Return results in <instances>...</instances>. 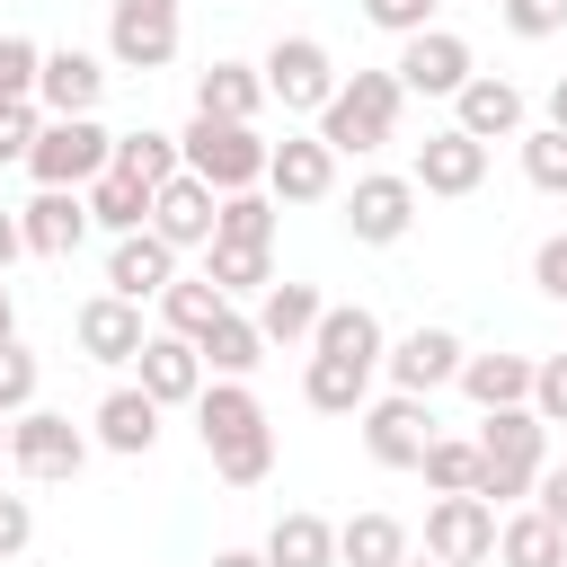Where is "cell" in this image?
Segmentation results:
<instances>
[{
	"label": "cell",
	"instance_id": "cell-1",
	"mask_svg": "<svg viewBox=\"0 0 567 567\" xmlns=\"http://www.w3.org/2000/svg\"><path fill=\"white\" fill-rule=\"evenodd\" d=\"M195 434H204L221 487H257V478L275 470V425H266V408H257L248 381H204V399H195Z\"/></svg>",
	"mask_w": 567,
	"mask_h": 567
},
{
	"label": "cell",
	"instance_id": "cell-2",
	"mask_svg": "<svg viewBox=\"0 0 567 567\" xmlns=\"http://www.w3.org/2000/svg\"><path fill=\"white\" fill-rule=\"evenodd\" d=\"M540 470H549V425L532 408H487V425H478V496L487 505H523Z\"/></svg>",
	"mask_w": 567,
	"mask_h": 567
},
{
	"label": "cell",
	"instance_id": "cell-3",
	"mask_svg": "<svg viewBox=\"0 0 567 567\" xmlns=\"http://www.w3.org/2000/svg\"><path fill=\"white\" fill-rule=\"evenodd\" d=\"M399 106H408V89L390 80V71H354V80H337V97L319 106V142L346 159H363V151H381L390 133H399Z\"/></svg>",
	"mask_w": 567,
	"mask_h": 567
},
{
	"label": "cell",
	"instance_id": "cell-4",
	"mask_svg": "<svg viewBox=\"0 0 567 567\" xmlns=\"http://www.w3.org/2000/svg\"><path fill=\"white\" fill-rule=\"evenodd\" d=\"M266 151H275V142H257V124H213V115H195V124L177 133V168L204 177L213 195L266 186Z\"/></svg>",
	"mask_w": 567,
	"mask_h": 567
},
{
	"label": "cell",
	"instance_id": "cell-5",
	"mask_svg": "<svg viewBox=\"0 0 567 567\" xmlns=\"http://www.w3.org/2000/svg\"><path fill=\"white\" fill-rule=\"evenodd\" d=\"M106 159H115V133L97 124V115H44V133H35V151H27V168H35V186H89V177H106Z\"/></svg>",
	"mask_w": 567,
	"mask_h": 567
},
{
	"label": "cell",
	"instance_id": "cell-6",
	"mask_svg": "<svg viewBox=\"0 0 567 567\" xmlns=\"http://www.w3.org/2000/svg\"><path fill=\"white\" fill-rule=\"evenodd\" d=\"M257 80H266V97H275L284 115H319V106L337 97V53H328L319 35H275L266 62H257Z\"/></svg>",
	"mask_w": 567,
	"mask_h": 567
},
{
	"label": "cell",
	"instance_id": "cell-7",
	"mask_svg": "<svg viewBox=\"0 0 567 567\" xmlns=\"http://www.w3.org/2000/svg\"><path fill=\"white\" fill-rule=\"evenodd\" d=\"M80 461H89V434H80L62 408H27V416H9V470H18V478L53 487V478H80Z\"/></svg>",
	"mask_w": 567,
	"mask_h": 567
},
{
	"label": "cell",
	"instance_id": "cell-8",
	"mask_svg": "<svg viewBox=\"0 0 567 567\" xmlns=\"http://www.w3.org/2000/svg\"><path fill=\"white\" fill-rule=\"evenodd\" d=\"M177 35H186L177 0H106V53L124 71H168L177 62Z\"/></svg>",
	"mask_w": 567,
	"mask_h": 567
},
{
	"label": "cell",
	"instance_id": "cell-9",
	"mask_svg": "<svg viewBox=\"0 0 567 567\" xmlns=\"http://www.w3.org/2000/svg\"><path fill=\"white\" fill-rule=\"evenodd\" d=\"M478 71V53H470V35H452V27H425V35H408L399 44V62H390V80L408 89V97H461V80Z\"/></svg>",
	"mask_w": 567,
	"mask_h": 567
},
{
	"label": "cell",
	"instance_id": "cell-10",
	"mask_svg": "<svg viewBox=\"0 0 567 567\" xmlns=\"http://www.w3.org/2000/svg\"><path fill=\"white\" fill-rule=\"evenodd\" d=\"M363 452L381 461V470H416L425 461V443H434V408L425 399H408V390H390V399H363Z\"/></svg>",
	"mask_w": 567,
	"mask_h": 567
},
{
	"label": "cell",
	"instance_id": "cell-11",
	"mask_svg": "<svg viewBox=\"0 0 567 567\" xmlns=\"http://www.w3.org/2000/svg\"><path fill=\"white\" fill-rule=\"evenodd\" d=\"M425 558H434V567H478V558H496V505H487V496H434V505H425Z\"/></svg>",
	"mask_w": 567,
	"mask_h": 567
},
{
	"label": "cell",
	"instance_id": "cell-12",
	"mask_svg": "<svg viewBox=\"0 0 567 567\" xmlns=\"http://www.w3.org/2000/svg\"><path fill=\"white\" fill-rule=\"evenodd\" d=\"M266 195H275V204H328V195H337V151H328L319 133H284V142L266 151Z\"/></svg>",
	"mask_w": 567,
	"mask_h": 567
},
{
	"label": "cell",
	"instance_id": "cell-13",
	"mask_svg": "<svg viewBox=\"0 0 567 567\" xmlns=\"http://www.w3.org/2000/svg\"><path fill=\"white\" fill-rule=\"evenodd\" d=\"M461 354H470V346H461L452 328H408V337L381 354V372H390L408 399H434L443 381H461Z\"/></svg>",
	"mask_w": 567,
	"mask_h": 567
},
{
	"label": "cell",
	"instance_id": "cell-14",
	"mask_svg": "<svg viewBox=\"0 0 567 567\" xmlns=\"http://www.w3.org/2000/svg\"><path fill=\"white\" fill-rule=\"evenodd\" d=\"M71 337H80V354L89 363H133L142 354V301H115V292H89L80 310H71Z\"/></svg>",
	"mask_w": 567,
	"mask_h": 567
},
{
	"label": "cell",
	"instance_id": "cell-15",
	"mask_svg": "<svg viewBox=\"0 0 567 567\" xmlns=\"http://www.w3.org/2000/svg\"><path fill=\"white\" fill-rule=\"evenodd\" d=\"M133 372H142L133 390H142V399H159V408H195V399H204V354H195L186 337H168V328H159V337H142Z\"/></svg>",
	"mask_w": 567,
	"mask_h": 567
},
{
	"label": "cell",
	"instance_id": "cell-16",
	"mask_svg": "<svg viewBox=\"0 0 567 567\" xmlns=\"http://www.w3.org/2000/svg\"><path fill=\"white\" fill-rule=\"evenodd\" d=\"M452 133H470V142H514V133H523V89L496 80V71H470L461 97H452Z\"/></svg>",
	"mask_w": 567,
	"mask_h": 567
},
{
	"label": "cell",
	"instance_id": "cell-17",
	"mask_svg": "<svg viewBox=\"0 0 567 567\" xmlns=\"http://www.w3.org/2000/svg\"><path fill=\"white\" fill-rule=\"evenodd\" d=\"M478 177H487V142H470V133H425L416 142V195H478Z\"/></svg>",
	"mask_w": 567,
	"mask_h": 567
},
{
	"label": "cell",
	"instance_id": "cell-18",
	"mask_svg": "<svg viewBox=\"0 0 567 567\" xmlns=\"http://www.w3.org/2000/svg\"><path fill=\"white\" fill-rule=\"evenodd\" d=\"M408 221H416V186H408V177H354V195H346V230H354L363 248L408 239Z\"/></svg>",
	"mask_w": 567,
	"mask_h": 567
},
{
	"label": "cell",
	"instance_id": "cell-19",
	"mask_svg": "<svg viewBox=\"0 0 567 567\" xmlns=\"http://www.w3.org/2000/svg\"><path fill=\"white\" fill-rule=\"evenodd\" d=\"M97 97H106V62L97 53H80V44L44 53V71H35V106L44 115H97Z\"/></svg>",
	"mask_w": 567,
	"mask_h": 567
},
{
	"label": "cell",
	"instance_id": "cell-20",
	"mask_svg": "<svg viewBox=\"0 0 567 567\" xmlns=\"http://www.w3.org/2000/svg\"><path fill=\"white\" fill-rule=\"evenodd\" d=\"M213 204H221V195L177 168L168 186H151V230H159L168 248H213Z\"/></svg>",
	"mask_w": 567,
	"mask_h": 567
},
{
	"label": "cell",
	"instance_id": "cell-21",
	"mask_svg": "<svg viewBox=\"0 0 567 567\" xmlns=\"http://www.w3.org/2000/svg\"><path fill=\"white\" fill-rule=\"evenodd\" d=\"M168 284H177V248H168L159 230L115 239V257H106V292H115V301H159Z\"/></svg>",
	"mask_w": 567,
	"mask_h": 567
},
{
	"label": "cell",
	"instance_id": "cell-22",
	"mask_svg": "<svg viewBox=\"0 0 567 567\" xmlns=\"http://www.w3.org/2000/svg\"><path fill=\"white\" fill-rule=\"evenodd\" d=\"M18 239H27L35 257H71V248L89 239V204H80L71 186H35V204H18Z\"/></svg>",
	"mask_w": 567,
	"mask_h": 567
},
{
	"label": "cell",
	"instance_id": "cell-23",
	"mask_svg": "<svg viewBox=\"0 0 567 567\" xmlns=\"http://www.w3.org/2000/svg\"><path fill=\"white\" fill-rule=\"evenodd\" d=\"M310 354H337V363H354V372H381L390 337H381V319H372L363 301H337V310H319V328H310Z\"/></svg>",
	"mask_w": 567,
	"mask_h": 567
},
{
	"label": "cell",
	"instance_id": "cell-24",
	"mask_svg": "<svg viewBox=\"0 0 567 567\" xmlns=\"http://www.w3.org/2000/svg\"><path fill=\"white\" fill-rule=\"evenodd\" d=\"M89 425H97V443H106L115 461H142V452L159 443V399H142V390L124 381V390H106V399L89 408Z\"/></svg>",
	"mask_w": 567,
	"mask_h": 567
},
{
	"label": "cell",
	"instance_id": "cell-25",
	"mask_svg": "<svg viewBox=\"0 0 567 567\" xmlns=\"http://www.w3.org/2000/svg\"><path fill=\"white\" fill-rule=\"evenodd\" d=\"M257 106H266L257 62H213V71H195V115H213V124H257Z\"/></svg>",
	"mask_w": 567,
	"mask_h": 567
},
{
	"label": "cell",
	"instance_id": "cell-26",
	"mask_svg": "<svg viewBox=\"0 0 567 567\" xmlns=\"http://www.w3.org/2000/svg\"><path fill=\"white\" fill-rule=\"evenodd\" d=\"M319 284H266L257 292V337L266 346H310V328H319Z\"/></svg>",
	"mask_w": 567,
	"mask_h": 567
},
{
	"label": "cell",
	"instance_id": "cell-27",
	"mask_svg": "<svg viewBox=\"0 0 567 567\" xmlns=\"http://www.w3.org/2000/svg\"><path fill=\"white\" fill-rule=\"evenodd\" d=\"M195 354H204V372H213V381H248V372L266 363V337H257V319L221 310V319L195 337Z\"/></svg>",
	"mask_w": 567,
	"mask_h": 567
},
{
	"label": "cell",
	"instance_id": "cell-28",
	"mask_svg": "<svg viewBox=\"0 0 567 567\" xmlns=\"http://www.w3.org/2000/svg\"><path fill=\"white\" fill-rule=\"evenodd\" d=\"M461 390L487 408H532V354H461Z\"/></svg>",
	"mask_w": 567,
	"mask_h": 567
},
{
	"label": "cell",
	"instance_id": "cell-29",
	"mask_svg": "<svg viewBox=\"0 0 567 567\" xmlns=\"http://www.w3.org/2000/svg\"><path fill=\"white\" fill-rule=\"evenodd\" d=\"M266 567H337V523H319V514H275V532H266Z\"/></svg>",
	"mask_w": 567,
	"mask_h": 567
},
{
	"label": "cell",
	"instance_id": "cell-30",
	"mask_svg": "<svg viewBox=\"0 0 567 567\" xmlns=\"http://www.w3.org/2000/svg\"><path fill=\"white\" fill-rule=\"evenodd\" d=\"M496 567H567V532L523 505V514L496 523Z\"/></svg>",
	"mask_w": 567,
	"mask_h": 567
},
{
	"label": "cell",
	"instance_id": "cell-31",
	"mask_svg": "<svg viewBox=\"0 0 567 567\" xmlns=\"http://www.w3.org/2000/svg\"><path fill=\"white\" fill-rule=\"evenodd\" d=\"M80 204H89V221L97 230H115V239H133V230H151V186H133V177H89L80 186Z\"/></svg>",
	"mask_w": 567,
	"mask_h": 567
},
{
	"label": "cell",
	"instance_id": "cell-32",
	"mask_svg": "<svg viewBox=\"0 0 567 567\" xmlns=\"http://www.w3.org/2000/svg\"><path fill=\"white\" fill-rule=\"evenodd\" d=\"M408 558V523L399 514H354L337 523V567H399Z\"/></svg>",
	"mask_w": 567,
	"mask_h": 567
},
{
	"label": "cell",
	"instance_id": "cell-33",
	"mask_svg": "<svg viewBox=\"0 0 567 567\" xmlns=\"http://www.w3.org/2000/svg\"><path fill=\"white\" fill-rule=\"evenodd\" d=\"M301 399H310L319 416H363V399H372V372H354V363H337V354H310V372H301Z\"/></svg>",
	"mask_w": 567,
	"mask_h": 567
},
{
	"label": "cell",
	"instance_id": "cell-34",
	"mask_svg": "<svg viewBox=\"0 0 567 567\" xmlns=\"http://www.w3.org/2000/svg\"><path fill=\"white\" fill-rule=\"evenodd\" d=\"M275 195L266 186H248V195H221L213 204V239H230V248H275Z\"/></svg>",
	"mask_w": 567,
	"mask_h": 567
},
{
	"label": "cell",
	"instance_id": "cell-35",
	"mask_svg": "<svg viewBox=\"0 0 567 567\" xmlns=\"http://www.w3.org/2000/svg\"><path fill=\"white\" fill-rule=\"evenodd\" d=\"M115 177H133V186H168L177 177V133H115V159H106Z\"/></svg>",
	"mask_w": 567,
	"mask_h": 567
},
{
	"label": "cell",
	"instance_id": "cell-36",
	"mask_svg": "<svg viewBox=\"0 0 567 567\" xmlns=\"http://www.w3.org/2000/svg\"><path fill=\"white\" fill-rule=\"evenodd\" d=\"M221 310H230V301L213 292V275H177V284L159 292V319H168V337H186V346H195V337H204Z\"/></svg>",
	"mask_w": 567,
	"mask_h": 567
},
{
	"label": "cell",
	"instance_id": "cell-37",
	"mask_svg": "<svg viewBox=\"0 0 567 567\" xmlns=\"http://www.w3.org/2000/svg\"><path fill=\"white\" fill-rule=\"evenodd\" d=\"M204 275H213L221 301H230V292H266V284H275V248H230V239H213V248H204Z\"/></svg>",
	"mask_w": 567,
	"mask_h": 567
},
{
	"label": "cell",
	"instance_id": "cell-38",
	"mask_svg": "<svg viewBox=\"0 0 567 567\" xmlns=\"http://www.w3.org/2000/svg\"><path fill=\"white\" fill-rule=\"evenodd\" d=\"M416 470H425L434 496H478V443H470V434H434Z\"/></svg>",
	"mask_w": 567,
	"mask_h": 567
},
{
	"label": "cell",
	"instance_id": "cell-39",
	"mask_svg": "<svg viewBox=\"0 0 567 567\" xmlns=\"http://www.w3.org/2000/svg\"><path fill=\"white\" fill-rule=\"evenodd\" d=\"M514 142H523V177H532L540 195H567V133L540 124V133H514Z\"/></svg>",
	"mask_w": 567,
	"mask_h": 567
},
{
	"label": "cell",
	"instance_id": "cell-40",
	"mask_svg": "<svg viewBox=\"0 0 567 567\" xmlns=\"http://www.w3.org/2000/svg\"><path fill=\"white\" fill-rule=\"evenodd\" d=\"M35 71H44V44H27V35H0V106L35 97Z\"/></svg>",
	"mask_w": 567,
	"mask_h": 567
},
{
	"label": "cell",
	"instance_id": "cell-41",
	"mask_svg": "<svg viewBox=\"0 0 567 567\" xmlns=\"http://www.w3.org/2000/svg\"><path fill=\"white\" fill-rule=\"evenodd\" d=\"M27 408H35V354L9 337L0 346V416H27Z\"/></svg>",
	"mask_w": 567,
	"mask_h": 567
},
{
	"label": "cell",
	"instance_id": "cell-42",
	"mask_svg": "<svg viewBox=\"0 0 567 567\" xmlns=\"http://www.w3.org/2000/svg\"><path fill=\"white\" fill-rule=\"evenodd\" d=\"M532 416L540 425H567V354H540L532 363Z\"/></svg>",
	"mask_w": 567,
	"mask_h": 567
},
{
	"label": "cell",
	"instance_id": "cell-43",
	"mask_svg": "<svg viewBox=\"0 0 567 567\" xmlns=\"http://www.w3.org/2000/svg\"><path fill=\"white\" fill-rule=\"evenodd\" d=\"M434 9H443V0H363V18H372L381 35H399V44H408V35H425V27H434Z\"/></svg>",
	"mask_w": 567,
	"mask_h": 567
},
{
	"label": "cell",
	"instance_id": "cell-44",
	"mask_svg": "<svg viewBox=\"0 0 567 567\" xmlns=\"http://www.w3.org/2000/svg\"><path fill=\"white\" fill-rule=\"evenodd\" d=\"M35 133H44V106H35V97L0 106V168H9V159H27V151H35Z\"/></svg>",
	"mask_w": 567,
	"mask_h": 567
},
{
	"label": "cell",
	"instance_id": "cell-45",
	"mask_svg": "<svg viewBox=\"0 0 567 567\" xmlns=\"http://www.w3.org/2000/svg\"><path fill=\"white\" fill-rule=\"evenodd\" d=\"M496 18H505L514 35H532V44H540V35H558V27H567V0H496Z\"/></svg>",
	"mask_w": 567,
	"mask_h": 567
},
{
	"label": "cell",
	"instance_id": "cell-46",
	"mask_svg": "<svg viewBox=\"0 0 567 567\" xmlns=\"http://www.w3.org/2000/svg\"><path fill=\"white\" fill-rule=\"evenodd\" d=\"M27 540H35V505H27V496H0V567H9Z\"/></svg>",
	"mask_w": 567,
	"mask_h": 567
},
{
	"label": "cell",
	"instance_id": "cell-47",
	"mask_svg": "<svg viewBox=\"0 0 567 567\" xmlns=\"http://www.w3.org/2000/svg\"><path fill=\"white\" fill-rule=\"evenodd\" d=\"M532 284H540V292H549V301H567V230H558V239H540V248H532Z\"/></svg>",
	"mask_w": 567,
	"mask_h": 567
},
{
	"label": "cell",
	"instance_id": "cell-48",
	"mask_svg": "<svg viewBox=\"0 0 567 567\" xmlns=\"http://www.w3.org/2000/svg\"><path fill=\"white\" fill-rule=\"evenodd\" d=\"M532 514H549V523H558V532H567V461H558V470H540V478H532Z\"/></svg>",
	"mask_w": 567,
	"mask_h": 567
},
{
	"label": "cell",
	"instance_id": "cell-49",
	"mask_svg": "<svg viewBox=\"0 0 567 567\" xmlns=\"http://www.w3.org/2000/svg\"><path fill=\"white\" fill-rule=\"evenodd\" d=\"M18 257H27V239H18V213H9V204H0V275H9V266H18Z\"/></svg>",
	"mask_w": 567,
	"mask_h": 567
},
{
	"label": "cell",
	"instance_id": "cell-50",
	"mask_svg": "<svg viewBox=\"0 0 567 567\" xmlns=\"http://www.w3.org/2000/svg\"><path fill=\"white\" fill-rule=\"evenodd\" d=\"M213 567H266V549H213Z\"/></svg>",
	"mask_w": 567,
	"mask_h": 567
},
{
	"label": "cell",
	"instance_id": "cell-51",
	"mask_svg": "<svg viewBox=\"0 0 567 567\" xmlns=\"http://www.w3.org/2000/svg\"><path fill=\"white\" fill-rule=\"evenodd\" d=\"M549 133H567V80L549 89Z\"/></svg>",
	"mask_w": 567,
	"mask_h": 567
},
{
	"label": "cell",
	"instance_id": "cell-52",
	"mask_svg": "<svg viewBox=\"0 0 567 567\" xmlns=\"http://www.w3.org/2000/svg\"><path fill=\"white\" fill-rule=\"evenodd\" d=\"M18 337V301H9V284H0V346Z\"/></svg>",
	"mask_w": 567,
	"mask_h": 567
},
{
	"label": "cell",
	"instance_id": "cell-53",
	"mask_svg": "<svg viewBox=\"0 0 567 567\" xmlns=\"http://www.w3.org/2000/svg\"><path fill=\"white\" fill-rule=\"evenodd\" d=\"M0 461H9V416H0Z\"/></svg>",
	"mask_w": 567,
	"mask_h": 567
},
{
	"label": "cell",
	"instance_id": "cell-54",
	"mask_svg": "<svg viewBox=\"0 0 567 567\" xmlns=\"http://www.w3.org/2000/svg\"><path fill=\"white\" fill-rule=\"evenodd\" d=\"M399 567H434V558H399Z\"/></svg>",
	"mask_w": 567,
	"mask_h": 567
}]
</instances>
